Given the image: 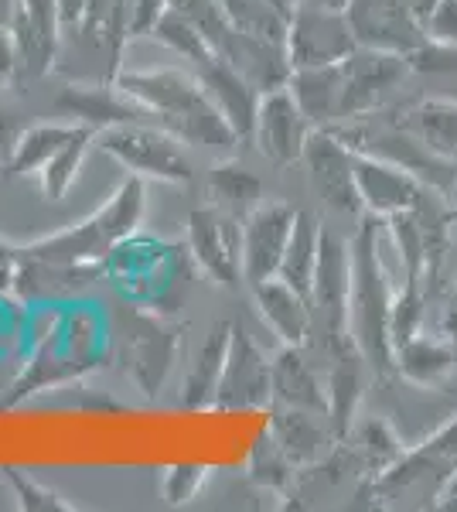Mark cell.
<instances>
[{
	"mask_svg": "<svg viewBox=\"0 0 457 512\" xmlns=\"http://www.w3.org/2000/svg\"><path fill=\"white\" fill-rule=\"evenodd\" d=\"M113 82L151 117H161V127L185 144L212 151H232L239 144L236 130L198 79L181 72H120Z\"/></svg>",
	"mask_w": 457,
	"mask_h": 512,
	"instance_id": "1",
	"label": "cell"
},
{
	"mask_svg": "<svg viewBox=\"0 0 457 512\" xmlns=\"http://www.w3.org/2000/svg\"><path fill=\"white\" fill-rule=\"evenodd\" d=\"M352 250V291H348V335L355 349L379 373L393 369V335H389V311L393 294L386 284L379 250H376V222H365L359 236L348 243Z\"/></svg>",
	"mask_w": 457,
	"mask_h": 512,
	"instance_id": "2",
	"label": "cell"
},
{
	"mask_svg": "<svg viewBox=\"0 0 457 512\" xmlns=\"http://www.w3.org/2000/svg\"><path fill=\"white\" fill-rule=\"evenodd\" d=\"M103 277L130 308L171 311L181 301L188 270H181V250L151 236H127L103 260Z\"/></svg>",
	"mask_w": 457,
	"mask_h": 512,
	"instance_id": "3",
	"label": "cell"
},
{
	"mask_svg": "<svg viewBox=\"0 0 457 512\" xmlns=\"http://www.w3.org/2000/svg\"><path fill=\"white\" fill-rule=\"evenodd\" d=\"M144 181L137 175L123 181L120 192L110 198L106 209H99L93 219H86L76 229H65L52 239L28 246L18 256L28 260H48V263H72V267H103V260L113 253L116 243L137 233L140 219H144Z\"/></svg>",
	"mask_w": 457,
	"mask_h": 512,
	"instance_id": "4",
	"label": "cell"
},
{
	"mask_svg": "<svg viewBox=\"0 0 457 512\" xmlns=\"http://www.w3.org/2000/svg\"><path fill=\"white\" fill-rule=\"evenodd\" d=\"M457 475V417L427 437L420 448L403 451L389 472L372 478L376 499H400L410 506V499H444L447 485Z\"/></svg>",
	"mask_w": 457,
	"mask_h": 512,
	"instance_id": "5",
	"label": "cell"
},
{
	"mask_svg": "<svg viewBox=\"0 0 457 512\" xmlns=\"http://www.w3.org/2000/svg\"><path fill=\"white\" fill-rule=\"evenodd\" d=\"M359 48L345 11L324 7L318 0H297L287 14L284 52L290 69L307 65H338Z\"/></svg>",
	"mask_w": 457,
	"mask_h": 512,
	"instance_id": "6",
	"label": "cell"
},
{
	"mask_svg": "<svg viewBox=\"0 0 457 512\" xmlns=\"http://www.w3.org/2000/svg\"><path fill=\"white\" fill-rule=\"evenodd\" d=\"M348 291H352V250L335 233H321L318 267H314L307 301H311L314 332H321L324 345L338 355L355 349L352 335H348Z\"/></svg>",
	"mask_w": 457,
	"mask_h": 512,
	"instance_id": "7",
	"label": "cell"
},
{
	"mask_svg": "<svg viewBox=\"0 0 457 512\" xmlns=\"http://www.w3.org/2000/svg\"><path fill=\"white\" fill-rule=\"evenodd\" d=\"M99 147L120 161L137 178H157V181H188L191 161L178 147V137L151 130L144 123H120V127L99 130Z\"/></svg>",
	"mask_w": 457,
	"mask_h": 512,
	"instance_id": "8",
	"label": "cell"
},
{
	"mask_svg": "<svg viewBox=\"0 0 457 512\" xmlns=\"http://www.w3.org/2000/svg\"><path fill=\"white\" fill-rule=\"evenodd\" d=\"M355 158L359 154L345 144L331 130H314L304 144V161L311 171L314 192L331 212L348 219L362 216V195H359V178H355Z\"/></svg>",
	"mask_w": 457,
	"mask_h": 512,
	"instance_id": "9",
	"label": "cell"
},
{
	"mask_svg": "<svg viewBox=\"0 0 457 512\" xmlns=\"http://www.w3.org/2000/svg\"><path fill=\"white\" fill-rule=\"evenodd\" d=\"M273 386H270V362L260 352V345L249 338L243 325L232 321V338H229V355L222 366L219 386H215L212 407L219 410H253L270 403Z\"/></svg>",
	"mask_w": 457,
	"mask_h": 512,
	"instance_id": "10",
	"label": "cell"
},
{
	"mask_svg": "<svg viewBox=\"0 0 457 512\" xmlns=\"http://www.w3.org/2000/svg\"><path fill=\"white\" fill-rule=\"evenodd\" d=\"M188 253L212 280L232 287L243 277V226L222 209H195L188 216Z\"/></svg>",
	"mask_w": 457,
	"mask_h": 512,
	"instance_id": "11",
	"label": "cell"
},
{
	"mask_svg": "<svg viewBox=\"0 0 457 512\" xmlns=\"http://www.w3.org/2000/svg\"><path fill=\"white\" fill-rule=\"evenodd\" d=\"M345 14L359 45L365 48L413 55L427 41L423 21L406 0H348Z\"/></svg>",
	"mask_w": 457,
	"mask_h": 512,
	"instance_id": "12",
	"label": "cell"
},
{
	"mask_svg": "<svg viewBox=\"0 0 457 512\" xmlns=\"http://www.w3.org/2000/svg\"><path fill=\"white\" fill-rule=\"evenodd\" d=\"M355 178H359L362 209L369 216L393 219L427 205V185L410 168H403V164L359 154L355 158Z\"/></svg>",
	"mask_w": 457,
	"mask_h": 512,
	"instance_id": "13",
	"label": "cell"
},
{
	"mask_svg": "<svg viewBox=\"0 0 457 512\" xmlns=\"http://www.w3.org/2000/svg\"><path fill=\"white\" fill-rule=\"evenodd\" d=\"M307 137H311V120L304 117V110L297 106V99L290 96L287 86L270 89V93L260 96L253 140L263 158L273 161L277 168H287L297 158H304Z\"/></svg>",
	"mask_w": 457,
	"mask_h": 512,
	"instance_id": "14",
	"label": "cell"
},
{
	"mask_svg": "<svg viewBox=\"0 0 457 512\" xmlns=\"http://www.w3.org/2000/svg\"><path fill=\"white\" fill-rule=\"evenodd\" d=\"M62 24V0H18V14L11 21L14 52H18V79L38 82L41 76H48Z\"/></svg>",
	"mask_w": 457,
	"mask_h": 512,
	"instance_id": "15",
	"label": "cell"
},
{
	"mask_svg": "<svg viewBox=\"0 0 457 512\" xmlns=\"http://www.w3.org/2000/svg\"><path fill=\"white\" fill-rule=\"evenodd\" d=\"M294 219L297 209H290L287 202H260L243 219V277L249 284L280 274Z\"/></svg>",
	"mask_w": 457,
	"mask_h": 512,
	"instance_id": "16",
	"label": "cell"
},
{
	"mask_svg": "<svg viewBox=\"0 0 457 512\" xmlns=\"http://www.w3.org/2000/svg\"><path fill=\"white\" fill-rule=\"evenodd\" d=\"M406 69H410L406 55L382 52V48H365V45L355 48L342 62V72H345L342 120L365 117V113L406 76Z\"/></svg>",
	"mask_w": 457,
	"mask_h": 512,
	"instance_id": "17",
	"label": "cell"
},
{
	"mask_svg": "<svg viewBox=\"0 0 457 512\" xmlns=\"http://www.w3.org/2000/svg\"><path fill=\"white\" fill-rule=\"evenodd\" d=\"M198 82H202L205 93L212 96V103L222 110V117L229 120V127L236 130V137H253L256 110H260L263 96L260 89L222 55H212L209 62H202Z\"/></svg>",
	"mask_w": 457,
	"mask_h": 512,
	"instance_id": "18",
	"label": "cell"
},
{
	"mask_svg": "<svg viewBox=\"0 0 457 512\" xmlns=\"http://www.w3.org/2000/svg\"><path fill=\"white\" fill-rule=\"evenodd\" d=\"M58 113L69 120H79V127H89L93 134L106 127H120V123H140L151 113L140 103H134L123 89H106V86H69L58 96Z\"/></svg>",
	"mask_w": 457,
	"mask_h": 512,
	"instance_id": "19",
	"label": "cell"
},
{
	"mask_svg": "<svg viewBox=\"0 0 457 512\" xmlns=\"http://www.w3.org/2000/svg\"><path fill=\"white\" fill-rule=\"evenodd\" d=\"M174 355H178V335L164 325L161 318L134 315V332L127 335V359L130 373L140 383L144 393H157L168 379Z\"/></svg>",
	"mask_w": 457,
	"mask_h": 512,
	"instance_id": "20",
	"label": "cell"
},
{
	"mask_svg": "<svg viewBox=\"0 0 457 512\" xmlns=\"http://www.w3.org/2000/svg\"><path fill=\"white\" fill-rule=\"evenodd\" d=\"M256 294V308H260L263 321L273 328V335L284 345H301L307 342V335L314 332V315H311V301L294 291L287 280L270 277L253 284Z\"/></svg>",
	"mask_w": 457,
	"mask_h": 512,
	"instance_id": "21",
	"label": "cell"
},
{
	"mask_svg": "<svg viewBox=\"0 0 457 512\" xmlns=\"http://www.w3.org/2000/svg\"><path fill=\"white\" fill-rule=\"evenodd\" d=\"M267 434L280 444V448H284L287 458L294 461V468L321 461L328 441H338L335 431H331V424H328V417L314 414V410H294V407L273 410Z\"/></svg>",
	"mask_w": 457,
	"mask_h": 512,
	"instance_id": "22",
	"label": "cell"
},
{
	"mask_svg": "<svg viewBox=\"0 0 457 512\" xmlns=\"http://www.w3.org/2000/svg\"><path fill=\"white\" fill-rule=\"evenodd\" d=\"M270 386V400L277 407L314 410V414L328 417V393L321 390V379L314 376L311 362L304 359L297 345H284L277 359L270 362Z\"/></svg>",
	"mask_w": 457,
	"mask_h": 512,
	"instance_id": "23",
	"label": "cell"
},
{
	"mask_svg": "<svg viewBox=\"0 0 457 512\" xmlns=\"http://www.w3.org/2000/svg\"><path fill=\"white\" fill-rule=\"evenodd\" d=\"M290 96L304 110L311 123H335L342 120V93H345V72L338 65H307V69H290L287 79Z\"/></svg>",
	"mask_w": 457,
	"mask_h": 512,
	"instance_id": "24",
	"label": "cell"
},
{
	"mask_svg": "<svg viewBox=\"0 0 457 512\" xmlns=\"http://www.w3.org/2000/svg\"><path fill=\"white\" fill-rule=\"evenodd\" d=\"M229 338H232V321H215L205 335V342L198 345L195 359H191L188 373H185V407L191 410H202L212 407L215 400V386H219L222 366H226V355H229Z\"/></svg>",
	"mask_w": 457,
	"mask_h": 512,
	"instance_id": "25",
	"label": "cell"
},
{
	"mask_svg": "<svg viewBox=\"0 0 457 512\" xmlns=\"http://www.w3.org/2000/svg\"><path fill=\"white\" fill-rule=\"evenodd\" d=\"M393 366L400 369L403 379H410L413 386H440L457 366V349L451 338H430V335H413L403 345H396Z\"/></svg>",
	"mask_w": 457,
	"mask_h": 512,
	"instance_id": "26",
	"label": "cell"
},
{
	"mask_svg": "<svg viewBox=\"0 0 457 512\" xmlns=\"http://www.w3.org/2000/svg\"><path fill=\"white\" fill-rule=\"evenodd\" d=\"M362 352H342L328 379V424L338 441H345L355 424V410L362 400Z\"/></svg>",
	"mask_w": 457,
	"mask_h": 512,
	"instance_id": "27",
	"label": "cell"
},
{
	"mask_svg": "<svg viewBox=\"0 0 457 512\" xmlns=\"http://www.w3.org/2000/svg\"><path fill=\"white\" fill-rule=\"evenodd\" d=\"M345 441H352V454L359 458L362 472L369 478H379L382 472L396 465L403 458L406 444L400 441V434L379 417H365L355 420L352 431H348Z\"/></svg>",
	"mask_w": 457,
	"mask_h": 512,
	"instance_id": "28",
	"label": "cell"
},
{
	"mask_svg": "<svg viewBox=\"0 0 457 512\" xmlns=\"http://www.w3.org/2000/svg\"><path fill=\"white\" fill-rule=\"evenodd\" d=\"M318 250H321V226L311 212H297L294 219V233L287 239L284 260H280V280H287L294 291H301L304 297L311 294L314 284V267H318Z\"/></svg>",
	"mask_w": 457,
	"mask_h": 512,
	"instance_id": "29",
	"label": "cell"
},
{
	"mask_svg": "<svg viewBox=\"0 0 457 512\" xmlns=\"http://www.w3.org/2000/svg\"><path fill=\"white\" fill-rule=\"evenodd\" d=\"M76 134V123H38V127H28L14 144L11 158H7V171L11 175H41V168Z\"/></svg>",
	"mask_w": 457,
	"mask_h": 512,
	"instance_id": "30",
	"label": "cell"
},
{
	"mask_svg": "<svg viewBox=\"0 0 457 512\" xmlns=\"http://www.w3.org/2000/svg\"><path fill=\"white\" fill-rule=\"evenodd\" d=\"M209 195L215 198L222 212L229 216H249L263 198V181L253 171L239 168V164H219L209 175Z\"/></svg>",
	"mask_w": 457,
	"mask_h": 512,
	"instance_id": "31",
	"label": "cell"
},
{
	"mask_svg": "<svg viewBox=\"0 0 457 512\" xmlns=\"http://www.w3.org/2000/svg\"><path fill=\"white\" fill-rule=\"evenodd\" d=\"M410 130L437 158L457 161V103H423L410 113Z\"/></svg>",
	"mask_w": 457,
	"mask_h": 512,
	"instance_id": "32",
	"label": "cell"
},
{
	"mask_svg": "<svg viewBox=\"0 0 457 512\" xmlns=\"http://www.w3.org/2000/svg\"><path fill=\"white\" fill-rule=\"evenodd\" d=\"M154 38L164 41L171 52L185 55V59L198 62V65L209 62L215 55V48H212V41L205 38V31L191 18H185L181 11H174V7H168V11L161 14V21H157V28H154Z\"/></svg>",
	"mask_w": 457,
	"mask_h": 512,
	"instance_id": "33",
	"label": "cell"
},
{
	"mask_svg": "<svg viewBox=\"0 0 457 512\" xmlns=\"http://www.w3.org/2000/svg\"><path fill=\"white\" fill-rule=\"evenodd\" d=\"M89 140H93V130L79 127V134L41 168V192L52 198V202H62V198L69 195V188L76 185V175L82 168V158H86Z\"/></svg>",
	"mask_w": 457,
	"mask_h": 512,
	"instance_id": "34",
	"label": "cell"
},
{
	"mask_svg": "<svg viewBox=\"0 0 457 512\" xmlns=\"http://www.w3.org/2000/svg\"><path fill=\"white\" fill-rule=\"evenodd\" d=\"M420 321H423L420 277H406L403 291L393 297V311H389V335H393V352H396V345L406 342V338L420 335Z\"/></svg>",
	"mask_w": 457,
	"mask_h": 512,
	"instance_id": "35",
	"label": "cell"
},
{
	"mask_svg": "<svg viewBox=\"0 0 457 512\" xmlns=\"http://www.w3.org/2000/svg\"><path fill=\"white\" fill-rule=\"evenodd\" d=\"M253 478L267 485H287L294 478V461L287 458L284 448L270 434H263V441L253 451Z\"/></svg>",
	"mask_w": 457,
	"mask_h": 512,
	"instance_id": "36",
	"label": "cell"
},
{
	"mask_svg": "<svg viewBox=\"0 0 457 512\" xmlns=\"http://www.w3.org/2000/svg\"><path fill=\"white\" fill-rule=\"evenodd\" d=\"M4 478H7V485L14 489V495H18L21 509H31V512H65V509H69L52 489L38 485L35 478L18 472V468H4Z\"/></svg>",
	"mask_w": 457,
	"mask_h": 512,
	"instance_id": "37",
	"label": "cell"
},
{
	"mask_svg": "<svg viewBox=\"0 0 457 512\" xmlns=\"http://www.w3.org/2000/svg\"><path fill=\"white\" fill-rule=\"evenodd\" d=\"M423 35L437 45L457 48V0H437L434 11L423 18Z\"/></svg>",
	"mask_w": 457,
	"mask_h": 512,
	"instance_id": "38",
	"label": "cell"
},
{
	"mask_svg": "<svg viewBox=\"0 0 457 512\" xmlns=\"http://www.w3.org/2000/svg\"><path fill=\"white\" fill-rule=\"evenodd\" d=\"M171 7V0H127V38L154 35L161 14Z\"/></svg>",
	"mask_w": 457,
	"mask_h": 512,
	"instance_id": "39",
	"label": "cell"
},
{
	"mask_svg": "<svg viewBox=\"0 0 457 512\" xmlns=\"http://www.w3.org/2000/svg\"><path fill=\"white\" fill-rule=\"evenodd\" d=\"M205 472L198 465H178L168 472V485H164V495H168V502H188L195 489L202 485Z\"/></svg>",
	"mask_w": 457,
	"mask_h": 512,
	"instance_id": "40",
	"label": "cell"
},
{
	"mask_svg": "<svg viewBox=\"0 0 457 512\" xmlns=\"http://www.w3.org/2000/svg\"><path fill=\"white\" fill-rule=\"evenodd\" d=\"M18 79V52H14L11 28H0V89Z\"/></svg>",
	"mask_w": 457,
	"mask_h": 512,
	"instance_id": "41",
	"label": "cell"
},
{
	"mask_svg": "<svg viewBox=\"0 0 457 512\" xmlns=\"http://www.w3.org/2000/svg\"><path fill=\"white\" fill-rule=\"evenodd\" d=\"M18 130H14V120L7 117V113H0V154L4 158H11V151H14V144H18Z\"/></svg>",
	"mask_w": 457,
	"mask_h": 512,
	"instance_id": "42",
	"label": "cell"
},
{
	"mask_svg": "<svg viewBox=\"0 0 457 512\" xmlns=\"http://www.w3.org/2000/svg\"><path fill=\"white\" fill-rule=\"evenodd\" d=\"M14 270H18V253L0 243V280H14Z\"/></svg>",
	"mask_w": 457,
	"mask_h": 512,
	"instance_id": "43",
	"label": "cell"
},
{
	"mask_svg": "<svg viewBox=\"0 0 457 512\" xmlns=\"http://www.w3.org/2000/svg\"><path fill=\"white\" fill-rule=\"evenodd\" d=\"M444 335L451 338V345L457 349V294L451 301V308H447V321H444Z\"/></svg>",
	"mask_w": 457,
	"mask_h": 512,
	"instance_id": "44",
	"label": "cell"
},
{
	"mask_svg": "<svg viewBox=\"0 0 457 512\" xmlns=\"http://www.w3.org/2000/svg\"><path fill=\"white\" fill-rule=\"evenodd\" d=\"M14 14H18V0H0V28H11Z\"/></svg>",
	"mask_w": 457,
	"mask_h": 512,
	"instance_id": "45",
	"label": "cell"
},
{
	"mask_svg": "<svg viewBox=\"0 0 457 512\" xmlns=\"http://www.w3.org/2000/svg\"><path fill=\"white\" fill-rule=\"evenodd\" d=\"M318 4H324V7H335V11H345L348 0H318Z\"/></svg>",
	"mask_w": 457,
	"mask_h": 512,
	"instance_id": "46",
	"label": "cell"
},
{
	"mask_svg": "<svg viewBox=\"0 0 457 512\" xmlns=\"http://www.w3.org/2000/svg\"><path fill=\"white\" fill-rule=\"evenodd\" d=\"M0 373H4V369H0ZM11 379H7V376H0V393H11Z\"/></svg>",
	"mask_w": 457,
	"mask_h": 512,
	"instance_id": "47",
	"label": "cell"
},
{
	"mask_svg": "<svg viewBox=\"0 0 457 512\" xmlns=\"http://www.w3.org/2000/svg\"><path fill=\"white\" fill-rule=\"evenodd\" d=\"M454 185H457V168H454Z\"/></svg>",
	"mask_w": 457,
	"mask_h": 512,
	"instance_id": "48",
	"label": "cell"
}]
</instances>
